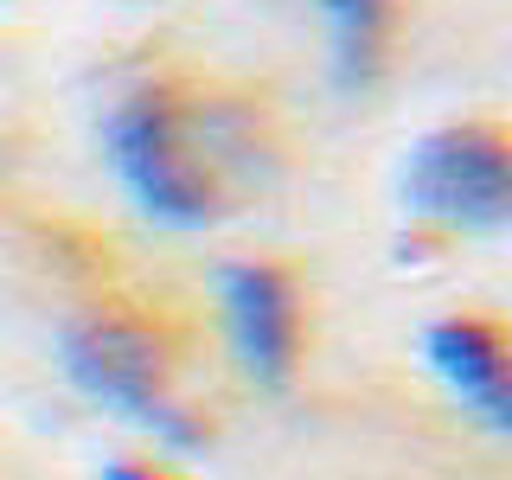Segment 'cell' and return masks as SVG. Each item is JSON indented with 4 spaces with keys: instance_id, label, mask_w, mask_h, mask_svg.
<instances>
[{
    "instance_id": "6da1fadb",
    "label": "cell",
    "mask_w": 512,
    "mask_h": 480,
    "mask_svg": "<svg viewBox=\"0 0 512 480\" xmlns=\"http://www.w3.org/2000/svg\"><path fill=\"white\" fill-rule=\"evenodd\" d=\"M109 154H116L122 186L135 192V205L160 224H205L224 212V141L205 135L199 122L180 116V103L160 90H141L116 103L109 116Z\"/></svg>"
},
{
    "instance_id": "7a4b0ae2",
    "label": "cell",
    "mask_w": 512,
    "mask_h": 480,
    "mask_svg": "<svg viewBox=\"0 0 512 480\" xmlns=\"http://www.w3.org/2000/svg\"><path fill=\"white\" fill-rule=\"evenodd\" d=\"M64 365L71 378L84 384L96 404L122 410L128 423L154 429L160 442L173 448H199L205 442V423L192 416L167 384V359L135 320H116V314H84L71 333H64Z\"/></svg>"
},
{
    "instance_id": "3957f363",
    "label": "cell",
    "mask_w": 512,
    "mask_h": 480,
    "mask_svg": "<svg viewBox=\"0 0 512 480\" xmlns=\"http://www.w3.org/2000/svg\"><path fill=\"white\" fill-rule=\"evenodd\" d=\"M410 212L461 224V231H500L512 212V154L493 122L436 128L410 148L404 167Z\"/></svg>"
},
{
    "instance_id": "277c9868",
    "label": "cell",
    "mask_w": 512,
    "mask_h": 480,
    "mask_svg": "<svg viewBox=\"0 0 512 480\" xmlns=\"http://www.w3.org/2000/svg\"><path fill=\"white\" fill-rule=\"evenodd\" d=\"M218 295H224V320H231L237 359L250 365V378L288 384V372H295V333H301L288 276L269 263H224Z\"/></svg>"
},
{
    "instance_id": "5b68a950",
    "label": "cell",
    "mask_w": 512,
    "mask_h": 480,
    "mask_svg": "<svg viewBox=\"0 0 512 480\" xmlns=\"http://www.w3.org/2000/svg\"><path fill=\"white\" fill-rule=\"evenodd\" d=\"M429 365H436V378L487 429H506L512 423L506 346H500V333H493V327H480V320H442V327H429Z\"/></svg>"
},
{
    "instance_id": "8992f818",
    "label": "cell",
    "mask_w": 512,
    "mask_h": 480,
    "mask_svg": "<svg viewBox=\"0 0 512 480\" xmlns=\"http://www.w3.org/2000/svg\"><path fill=\"white\" fill-rule=\"evenodd\" d=\"M327 26H333V52H340V84H365L378 64V45H384V7H372V0H333Z\"/></svg>"
},
{
    "instance_id": "52a82bcc",
    "label": "cell",
    "mask_w": 512,
    "mask_h": 480,
    "mask_svg": "<svg viewBox=\"0 0 512 480\" xmlns=\"http://www.w3.org/2000/svg\"><path fill=\"white\" fill-rule=\"evenodd\" d=\"M103 480H160V474H148V468H128V461H109Z\"/></svg>"
}]
</instances>
